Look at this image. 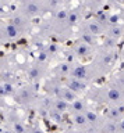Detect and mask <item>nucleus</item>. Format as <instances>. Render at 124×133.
Returning <instances> with one entry per match:
<instances>
[{
	"instance_id": "4468645a",
	"label": "nucleus",
	"mask_w": 124,
	"mask_h": 133,
	"mask_svg": "<svg viewBox=\"0 0 124 133\" xmlns=\"http://www.w3.org/2000/svg\"><path fill=\"white\" fill-rule=\"evenodd\" d=\"M14 129H15V132H17V133H24V132H25V129H24V126L20 122H17L14 125Z\"/></svg>"
},
{
	"instance_id": "f257e3e1",
	"label": "nucleus",
	"mask_w": 124,
	"mask_h": 133,
	"mask_svg": "<svg viewBox=\"0 0 124 133\" xmlns=\"http://www.w3.org/2000/svg\"><path fill=\"white\" fill-rule=\"evenodd\" d=\"M4 32H6V35L9 36V37H15L18 35V29H17V26H15L14 24H10V25H7L6 26V29H4Z\"/></svg>"
},
{
	"instance_id": "423d86ee",
	"label": "nucleus",
	"mask_w": 124,
	"mask_h": 133,
	"mask_svg": "<svg viewBox=\"0 0 124 133\" xmlns=\"http://www.w3.org/2000/svg\"><path fill=\"white\" fill-rule=\"evenodd\" d=\"M89 32L92 33V35H98V33L101 32V26H99V24H96V22L89 24Z\"/></svg>"
},
{
	"instance_id": "f8f14e48",
	"label": "nucleus",
	"mask_w": 124,
	"mask_h": 133,
	"mask_svg": "<svg viewBox=\"0 0 124 133\" xmlns=\"http://www.w3.org/2000/svg\"><path fill=\"white\" fill-rule=\"evenodd\" d=\"M86 119H88V122H95L96 121V114H93L92 111H88L86 112Z\"/></svg>"
},
{
	"instance_id": "f3484780",
	"label": "nucleus",
	"mask_w": 124,
	"mask_h": 133,
	"mask_svg": "<svg viewBox=\"0 0 124 133\" xmlns=\"http://www.w3.org/2000/svg\"><path fill=\"white\" fill-rule=\"evenodd\" d=\"M60 69L63 71V72H66V71H68V66H67V64H61V65H60Z\"/></svg>"
},
{
	"instance_id": "20e7f679",
	"label": "nucleus",
	"mask_w": 124,
	"mask_h": 133,
	"mask_svg": "<svg viewBox=\"0 0 124 133\" xmlns=\"http://www.w3.org/2000/svg\"><path fill=\"white\" fill-rule=\"evenodd\" d=\"M70 89L74 90V91H80L84 89V86H82V83L78 81V79H74V81L70 82Z\"/></svg>"
},
{
	"instance_id": "9b49d317",
	"label": "nucleus",
	"mask_w": 124,
	"mask_h": 133,
	"mask_svg": "<svg viewBox=\"0 0 124 133\" xmlns=\"http://www.w3.org/2000/svg\"><path fill=\"white\" fill-rule=\"evenodd\" d=\"M77 19H78V15H77V12H71V14H68V24H75L77 22Z\"/></svg>"
},
{
	"instance_id": "2eb2a0df",
	"label": "nucleus",
	"mask_w": 124,
	"mask_h": 133,
	"mask_svg": "<svg viewBox=\"0 0 124 133\" xmlns=\"http://www.w3.org/2000/svg\"><path fill=\"white\" fill-rule=\"evenodd\" d=\"M77 51H78L80 56H84V54L86 53V47H85L84 44H80V46H78V49H77Z\"/></svg>"
},
{
	"instance_id": "6e6552de",
	"label": "nucleus",
	"mask_w": 124,
	"mask_h": 133,
	"mask_svg": "<svg viewBox=\"0 0 124 133\" xmlns=\"http://www.w3.org/2000/svg\"><path fill=\"white\" fill-rule=\"evenodd\" d=\"M56 108H57V111H66L67 110V104H66V101H61V100H59V101L56 103Z\"/></svg>"
},
{
	"instance_id": "39448f33",
	"label": "nucleus",
	"mask_w": 124,
	"mask_h": 133,
	"mask_svg": "<svg viewBox=\"0 0 124 133\" xmlns=\"http://www.w3.org/2000/svg\"><path fill=\"white\" fill-rule=\"evenodd\" d=\"M73 75L75 79H82L85 76V68L84 66H77V68L73 71Z\"/></svg>"
},
{
	"instance_id": "ddd939ff",
	"label": "nucleus",
	"mask_w": 124,
	"mask_h": 133,
	"mask_svg": "<svg viewBox=\"0 0 124 133\" xmlns=\"http://www.w3.org/2000/svg\"><path fill=\"white\" fill-rule=\"evenodd\" d=\"M70 90L71 89H66L64 90V100H74V94Z\"/></svg>"
},
{
	"instance_id": "4be33fe9",
	"label": "nucleus",
	"mask_w": 124,
	"mask_h": 133,
	"mask_svg": "<svg viewBox=\"0 0 124 133\" xmlns=\"http://www.w3.org/2000/svg\"><path fill=\"white\" fill-rule=\"evenodd\" d=\"M98 2H101V0H98Z\"/></svg>"
},
{
	"instance_id": "6ab92c4d",
	"label": "nucleus",
	"mask_w": 124,
	"mask_h": 133,
	"mask_svg": "<svg viewBox=\"0 0 124 133\" xmlns=\"http://www.w3.org/2000/svg\"><path fill=\"white\" fill-rule=\"evenodd\" d=\"M36 74H38V72H36V69H32V71H31V78H35Z\"/></svg>"
},
{
	"instance_id": "412c9836",
	"label": "nucleus",
	"mask_w": 124,
	"mask_h": 133,
	"mask_svg": "<svg viewBox=\"0 0 124 133\" xmlns=\"http://www.w3.org/2000/svg\"><path fill=\"white\" fill-rule=\"evenodd\" d=\"M35 133H42V132H40V130H36V132H35Z\"/></svg>"
},
{
	"instance_id": "7ed1b4c3",
	"label": "nucleus",
	"mask_w": 124,
	"mask_h": 133,
	"mask_svg": "<svg viewBox=\"0 0 124 133\" xmlns=\"http://www.w3.org/2000/svg\"><path fill=\"white\" fill-rule=\"evenodd\" d=\"M38 11H39V7L36 6L35 2H29L25 6V12H28V14H36Z\"/></svg>"
},
{
	"instance_id": "f03ea898",
	"label": "nucleus",
	"mask_w": 124,
	"mask_h": 133,
	"mask_svg": "<svg viewBox=\"0 0 124 133\" xmlns=\"http://www.w3.org/2000/svg\"><path fill=\"white\" fill-rule=\"evenodd\" d=\"M120 90L119 89H110L109 91H107V97H109V100H111V101H117V100H120Z\"/></svg>"
},
{
	"instance_id": "dca6fc26",
	"label": "nucleus",
	"mask_w": 124,
	"mask_h": 133,
	"mask_svg": "<svg viewBox=\"0 0 124 133\" xmlns=\"http://www.w3.org/2000/svg\"><path fill=\"white\" fill-rule=\"evenodd\" d=\"M3 89H4L6 93H10V91H13V86H11V85H4V86H3Z\"/></svg>"
},
{
	"instance_id": "1a4fd4ad",
	"label": "nucleus",
	"mask_w": 124,
	"mask_h": 133,
	"mask_svg": "<svg viewBox=\"0 0 124 133\" xmlns=\"http://www.w3.org/2000/svg\"><path fill=\"white\" fill-rule=\"evenodd\" d=\"M73 108H74L75 111H84V104L77 100V101H74V103H73Z\"/></svg>"
},
{
	"instance_id": "a211bd4d",
	"label": "nucleus",
	"mask_w": 124,
	"mask_h": 133,
	"mask_svg": "<svg viewBox=\"0 0 124 133\" xmlns=\"http://www.w3.org/2000/svg\"><path fill=\"white\" fill-rule=\"evenodd\" d=\"M45 60H46V54H45V53H40V54H39V61H45Z\"/></svg>"
},
{
	"instance_id": "0eeeda50",
	"label": "nucleus",
	"mask_w": 124,
	"mask_h": 133,
	"mask_svg": "<svg viewBox=\"0 0 124 133\" xmlns=\"http://www.w3.org/2000/svg\"><path fill=\"white\" fill-rule=\"evenodd\" d=\"M75 123L77 125H84V123H86L88 122V119H86V116H84L82 114H78V115H75Z\"/></svg>"
},
{
	"instance_id": "aec40b11",
	"label": "nucleus",
	"mask_w": 124,
	"mask_h": 133,
	"mask_svg": "<svg viewBox=\"0 0 124 133\" xmlns=\"http://www.w3.org/2000/svg\"><path fill=\"white\" fill-rule=\"evenodd\" d=\"M121 129H124V121H123V122H121Z\"/></svg>"
},
{
	"instance_id": "9d476101",
	"label": "nucleus",
	"mask_w": 124,
	"mask_h": 133,
	"mask_svg": "<svg viewBox=\"0 0 124 133\" xmlns=\"http://www.w3.org/2000/svg\"><path fill=\"white\" fill-rule=\"evenodd\" d=\"M68 18V14H67V11H64V10H61L57 12V19H61V21H64V19H67Z\"/></svg>"
}]
</instances>
